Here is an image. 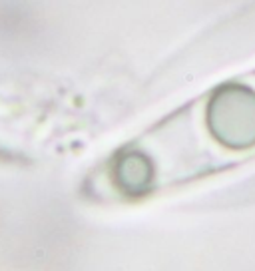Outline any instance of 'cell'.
Returning a JSON list of instances; mask_svg holds the SVG:
<instances>
[{
	"instance_id": "obj_1",
	"label": "cell",
	"mask_w": 255,
	"mask_h": 271,
	"mask_svg": "<svg viewBox=\"0 0 255 271\" xmlns=\"http://www.w3.org/2000/svg\"><path fill=\"white\" fill-rule=\"evenodd\" d=\"M206 122L212 136L234 152L255 148V92L230 84L210 98Z\"/></svg>"
}]
</instances>
